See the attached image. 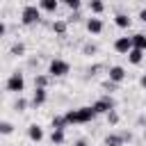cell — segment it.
I'll list each match as a JSON object with an SVG mask.
<instances>
[{
    "label": "cell",
    "mask_w": 146,
    "mask_h": 146,
    "mask_svg": "<svg viewBox=\"0 0 146 146\" xmlns=\"http://www.w3.org/2000/svg\"><path fill=\"white\" fill-rule=\"evenodd\" d=\"M114 23H116L119 27H130V16H128V14H116V16H114Z\"/></svg>",
    "instance_id": "obj_16"
},
{
    "label": "cell",
    "mask_w": 146,
    "mask_h": 146,
    "mask_svg": "<svg viewBox=\"0 0 146 146\" xmlns=\"http://www.w3.org/2000/svg\"><path fill=\"white\" fill-rule=\"evenodd\" d=\"M144 137H146V130H144Z\"/></svg>",
    "instance_id": "obj_32"
},
{
    "label": "cell",
    "mask_w": 146,
    "mask_h": 146,
    "mask_svg": "<svg viewBox=\"0 0 146 146\" xmlns=\"http://www.w3.org/2000/svg\"><path fill=\"white\" fill-rule=\"evenodd\" d=\"M9 52H11V55H16V57H21V55L25 52V43H23V41H16V43H11Z\"/></svg>",
    "instance_id": "obj_19"
},
{
    "label": "cell",
    "mask_w": 146,
    "mask_h": 146,
    "mask_svg": "<svg viewBox=\"0 0 146 146\" xmlns=\"http://www.w3.org/2000/svg\"><path fill=\"white\" fill-rule=\"evenodd\" d=\"M114 50L121 52V55H128V52L132 50V39H130V36H119V39L114 41Z\"/></svg>",
    "instance_id": "obj_6"
},
{
    "label": "cell",
    "mask_w": 146,
    "mask_h": 146,
    "mask_svg": "<svg viewBox=\"0 0 146 146\" xmlns=\"http://www.w3.org/2000/svg\"><path fill=\"white\" fill-rule=\"evenodd\" d=\"M128 59H130V64H141V59H144V52L132 48V50L128 52Z\"/></svg>",
    "instance_id": "obj_17"
},
{
    "label": "cell",
    "mask_w": 146,
    "mask_h": 146,
    "mask_svg": "<svg viewBox=\"0 0 146 146\" xmlns=\"http://www.w3.org/2000/svg\"><path fill=\"white\" fill-rule=\"evenodd\" d=\"M64 139H66L64 130H52V132H50V141H52V144L59 146V144H64Z\"/></svg>",
    "instance_id": "obj_18"
},
{
    "label": "cell",
    "mask_w": 146,
    "mask_h": 146,
    "mask_svg": "<svg viewBox=\"0 0 146 146\" xmlns=\"http://www.w3.org/2000/svg\"><path fill=\"white\" fill-rule=\"evenodd\" d=\"M87 30H89L91 34H100V32H103V21H100V18H94V16L87 18Z\"/></svg>",
    "instance_id": "obj_9"
},
{
    "label": "cell",
    "mask_w": 146,
    "mask_h": 146,
    "mask_svg": "<svg viewBox=\"0 0 146 146\" xmlns=\"http://www.w3.org/2000/svg\"><path fill=\"white\" fill-rule=\"evenodd\" d=\"M130 39H132V48H135V50H141V52L146 50V34L137 32V34H132Z\"/></svg>",
    "instance_id": "obj_11"
},
{
    "label": "cell",
    "mask_w": 146,
    "mask_h": 146,
    "mask_svg": "<svg viewBox=\"0 0 146 146\" xmlns=\"http://www.w3.org/2000/svg\"><path fill=\"white\" fill-rule=\"evenodd\" d=\"M68 71H71V64H68L66 59L55 57V59H50V64H48V75H52V78H64Z\"/></svg>",
    "instance_id": "obj_3"
},
{
    "label": "cell",
    "mask_w": 146,
    "mask_h": 146,
    "mask_svg": "<svg viewBox=\"0 0 146 146\" xmlns=\"http://www.w3.org/2000/svg\"><path fill=\"white\" fill-rule=\"evenodd\" d=\"M2 34H5V23L0 21V36H2Z\"/></svg>",
    "instance_id": "obj_31"
},
{
    "label": "cell",
    "mask_w": 146,
    "mask_h": 146,
    "mask_svg": "<svg viewBox=\"0 0 146 146\" xmlns=\"http://www.w3.org/2000/svg\"><path fill=\"white\" fill-rule=\"evenodd\" d=\"M46 98H48V91H46V89H34V94H32V105H34V107H41V105L46 103Z\"/></svg>",
    "instance_id": "obj_10"
},
{
    "label": "cell",
    "mask_w": 146,
    "mask_h": 146,
    "mask_svg": "<svg viewBox=\"0 0 146 146\" xmlns=\"http://www.w3.org/2000/svg\"><path fill=\"white\" fill-rule=\"evenodd\" d=\"M14 132V125L9 121H0V135H11Z\"/></svg>",
    "instance_id": "obj_22"
},
{
    "label": "cell",
    "mask_w": 146,
    "mask_h": 146,
    "mask_svg": "<svg viewBox=\"0 0 146 146\" xmlns=\"http://www.w3.org/2000/svg\"><path fill=\"white\" fill-rule=\"evenodd\" d=\"M107 78H110V82H121L123 78H125V68L123 66H110V71H107Z\"/></svg>",
    "instance_id": "obj_7"
},
{
    "label": "cell",
    "mask_w": 146,
    "mask_h": 146,
    "mask_svg": "<svg viewBox=\"0 0 146 146\" xmlns=\"http://www.w3.org/2000/svg\"><path fill=\"white\" fill-rule=\"evenodd\" d=\"M82 52H84V55H96V52H98V46H96V43H84V46H82Z\"/></svg>",
    "instance_id": "obj_23"
},
{
    "label": "cell",
    "mask_w": 146,
    "mask_h": 146,
    "mask_svg": "<svg viewBox=\"0 0 146 146\" xmlns=\"http://www.w3.org/2000/svg\"><path fill=\"white\" fill-rule=\"evenodd\" d=\"M73 146H89V144H87V139H78Z\"/></svg>",
    "instance_id": "obj_28"
},
{
    "label": "cell",
    "mask_w": 146,
    "mask_h": 146,
    "mask_svg": "<svg viewBox=\"0 0 146 146\" xmlns=\"http://www.w3.org/2000/svg\"><path fill=\"white\" fill-rule=\"evenodd\" d=\"M91 110L96 112V116H98V114H110V112H114V100H112L110 96H103V98H98V100L91 105Z\"/></svg>",
    "instance_id": "obj_5"
},
{
    "label": "cell",
    "mask_w": 146,
    "mask_h": 146,
    "mask_svg": "<svg viewBox=\"0 0 146 146\" xmlns=\"http://www.w3.org/2000/svg\"><path fill=\"white\" fill-rule=\"evenodd\" d=\"M64 119H66V125L68 123H89L96 119V112L91 107H78V110H68L64 114Z\"/></svg>",
    "instance_id": "obj_1"
},
{
    "label": "cell",
    "mask_w": 146,
    "mask_h": 146,
    "mask_svg": "<svg viewBox=\"0 0 146 146\" xmlns=\"http://www.w3.org/2000/svg\"><path fill=\"white\" fill-rule=\"evenodd\" d=\"M50 27H52V32H57V34H66V30H68V23L66 21H52L50 23Z\"/></svg>",
    "instance_id": "obj_13"
},
{
    "label": "cell",
    "mask_w": 146,
    "mask_h": 146,
    "mask_svg": "<svg viewBox=\"0 0 146 146\" xmlns=\"http://www.w3.org/2000/svg\"><path fill=\"white\" fill-rule=\"evenodd\" d=\"M141 87H144V89H146V73H144V75H141Z\"/></svg>",
    "instance_id": "obj_30"
},
{
    "label": "cell",
    "mask_w": 146,
    "mask_h": 146,
    "mask_svg": "<svg viewBox=\"0 0 146 146\" xmlns=\"http://www.w3.org/2000/svg\"><path fill=\"white\" fill-rule=\"evenodd\" d=\"M64 5H66L68 9H73V11H78V9H80V0H66Z\"/></svg>",
    "instance_id": "obj_25"
},
{
    "label": "cell",
    "mask_w": 146,
    "mask_h": 146,
    "mask_svg": "<svg viewBox=\"0 0 146 146\" xmlns=\"http://www.w3.org/2000/svg\"><path fill=\"white\" fill-rule=\"evenodd\" d=\"M64 128H66L64 114H55V116H52V130H64Z\"/></svg>",
    "instance_id": "obj_15"
},
{
    "label": "cell",
    "mask_w": 146,
    "mask_h": 146,
    "mask_svg": "<svg viewBox=\"0 0 146 146\" xmlns=\"http://www.w3.org/2000/svg\"><path fill=\"white\" fill-rule=\"evenodd\" d=\"M27 137H30L32 141H41V139H43V128H41L39 123H32V125L27 128Z\"/></svg>",
    "instance_id": "obj_8"
},
{
    "label": "cell",
    "mask_w": 146,
    "mask_h": 146,
    "mask_svg": "<svg viewBox=\"0 0 146 146\" xmlns=\"http://www.w3.org/2000/svg\"><path fill=\"white\" fill-rule=\"evenodd\" d=\"M57 7H59L57 0H41L39 2V9H43V11H57Z\"/></svg>",
    "instance_id": "obj_14"
},
{
    "label": "cell",
    "mask_w": 146,
    "mask_h": 146,
    "mask_svg": "<svg viewBox=\"0 0 146 146\" xmlns=\"http://www.w3.org/2000/svg\"><path fill=\"white\" fill-rule=\"evenodd\" d=\"M89 9H91L94 14H100V11L105 9V5H103L100 0H91V2H89Z\"/></svg>",
    "instance_id": "obj_21"
},
{
    "label": "cell",
    "mask_w": 146,
    "mask_h": 146,
    "mask_svg": "<svg viewBox=\"0 0 146 146\" xmlns=\"http://www.w3.org/2000/svg\"><path fill=\"white\" fill-rule=\"evenodd\" d=\"M80 18H82V16H80V14H78V11H75V14H71V16H68V18H66V23H78V21H80Z\"/></svg>",
    "instance_id": "obj_27"
},
{
    "label": "cell",
    "mask_w": 146,
    "mask_h": 146,
    "mask_svg": "<svg viewBox=\"0 0 146 146\" xmlns=\"http://www.w3.org/2000/svg\"><path fill=\"white\" fill-rule=\"evenodd\" d=\"M41 21V9L39 5H25L23 11H21V23L23 25H34Z\"/></svg>",
    "instance_id": "obj_2"
},
{
    "label": "cell",
    "mask_w": 146,
    "mask_h": 146,
    "mask_svg": "<svg viewBox=\"0 0 146 146\" xmlns=\"http://www.w3.org/2000/svg\"><path fill=\"white\" fill-rule=\"evenodd\" d=\"M139 18H141V21L146 23V9H141V11H139Z\"/></svg>",
    "instance_id": "obj_29"
},
{
    "label": "cell",
    "mask_w": 146,
    "mask_h": 146,
    "mask_svg": "<svg viewBox=\"0 0 146 146\" xmlns=\"http://www.w3.org/2000/svg\"><path fill=\"white\" fill-rule=\"evenodd\" d=\"M107 121H110L112 125H116V123H119V114H116V112H110V114H107Z\"/></svg>",
    "instance_id": "obj_26"
},
{
    "label": "cell",
    "mask_w": 146,
    "mask_h": 146,
    "mask_svg": "<svg viewBox=\"0 0 146 146\" xmlns=\"http://www.w3.org/2000/svg\"><path fill=\"white\" fill-rule=\"evenodd\" d=\"M48 75H34V89H46Z\"/></svg>",
    "instance_id": "obj_20"
},
{
    "label": "cell",
    "mask_w": 146,
    "mask_h": 146,
    "mask_svg": "<svg viewBox=\"0 0 146 146\" xmlns=\"http://www.w3.org/2000/svg\"><path fill=\"white\" fill-rule=\"evenodd\" d=\"M25 107H27V100H25V98H18V100L14 103V110H16V112H25Z\"/></svg>",
    "instance_id": "obj_24"
},
{
    "label": "cell",
    "mask_w": 146,
    "mask_h": 146,
    "mask_svg": "<svg viewBox=\"0 0 146 146\" xmlns=\"http://www.w3.org/2000/svg\"><path fill=\"white\" fill-rule=\"evenodd\" d=\"M123 141H125L123 135H114V132H112V135L105 137V146H123Z\"/></svg>",
    "instance_id": "obj_12"
},
{
    "label": "cell",
    "mask_w": 146,
    "mask_h": 146,
    "mask_svg": "<svg viewBox=\"0 0 146 146\" xmlns=\"http://www.w3.org/2000/svg\"><path fill=\"white\" fill-rule=\"evenodd\" d=\"M25 89V78L21 71H14L9 78H7V91H14V94H21Z\"/></svg>",
    "instance_id": "obj_4"
}]
</instances>
